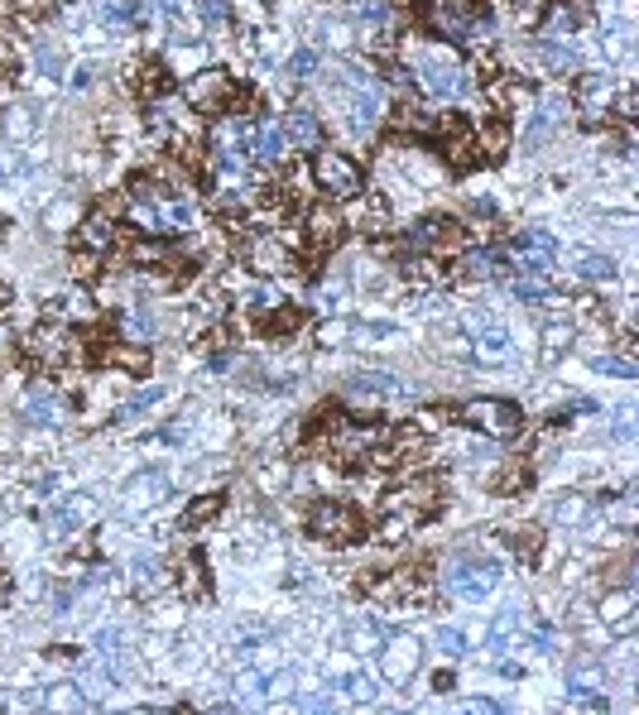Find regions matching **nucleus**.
Segmentation results:
<instances>
[{"label": "nucleus", "instance_id": "obj_16", "mask_svg": "<svg viewBox=\"0 0 639 715\" xmlns=\"http://www.w3.org/2000/svg\"><path fill=\"white\" fill-rule=\"evenodd\" d=\"M351 77V130L356 135H370L380 125V87L361 77V72H346Z\"/></svg>", "mask_w": 639, "mask_h": 715}, {"label": "nucleus", "instance_id": "obj_40", "mask_svg": "<svg viewBox=\"0 0 639 715\" xmlns=\"http://www.w3.org/2000/svg\"><path fill=\"white\" fill-rule=\"evenodd\" d=\"M5 135H10V140L34 135V106H10V111H5Z\"/></svg>", "mask_w": 639, "mask_h": 715}, {"label": "nucleus", "instance_id": "obj_24", "mask_svg": "<svg viewBox=\"0 0 639 715\" xmlns=\"http://www.w3.org/2000/svg\"><path fill=\"white\" fill-rule=\"evenodd\" d=\"M577 29H582V10H577L572 0H553L539 24V39L548 44V39H558V34H577Z\"/></svg>", "mask_w": 639, "mask_h": 715}, {"label": "nucleus", "instance_id": "obj_57", "mask_svg": "<svg viewBox=\"0 0 639 715\" xmlns=\"http://www.w3.org/2000/svg\"><path fill=\"white\" fill-rule=\"evenodd\" d=\"M615 437H620V442H630V437H635V413H620V423H615Z\"/></svg>", "mask_w": 639, "mask_h": 715}, {"label": "nucleus", "instance_id": "obj_7", "mask_svg": "<svg viewBox=\"0 0 639 715\" xmlns=\"http://www.w3.org/2000/svg\"><path fill=\"white\" fill-rule=\"evenodd\" d=\"M313 178L322 183V192H332V197H361V168L346 159L342 149H322L313 154Z\"/></svg>", "mask_w": 639, "mask_h": 715}, {"label": "nucleus", "instance_id": "obj_33", "mask_svg": "<svg viewBox=\"0 0 639 715\" xmlns=\"http://www.w3.org/2000/svg\"><path fill=\"white\" fill-rule=\"evenodd\" d=\"M164 399H169V394H164L159 384H149V389H140V394H135V399H130V404H125L121 413H116V423H121V428H130V423H140V418H145L149 408H154V404H164Z\"/></svg>", "mask_w": 639, "mask_h": 715}, {"label": "nucleus", "instance_id": "obj_54", "mask_svg": "<svg viewBox=\"0 0 639 715\" xmlns=\"http://www.w3.org/2000/svg\"><path fill=\"white\" fill-rule=\"evenodd\" d=\"M515 552L519 557H534V552H539V533H534V528H529V533H515Z\"/></svg>", "mask_w": 639, "mask_h": 715}, {"label": "nucleus", "instance_id": "obj_45", "mask_svg": "<svg viewBox=\"0 0 639 715\" xmlns=\"http://www.w3.org/2000/svg\"><path fill=\"white\" fill-rule=\"evenodd\" d=\"M351 336H356V322H327V327L318 332V341L322 346H342V341H351Z\"/></svg>", "mask_w": 639, "mask_h": 715}, {"label": "nucleus", "instance_id": "obj_34", "mask_svg": "<svg viewBox=\"0 0 639 715\" xmlns=\"http://www.w3.org/2000/svg\"><path fill=\"white\" fill-rule=\"evenodd\" d=\"M217 514H222V495H197V500L183 509V519H178V524L193 533V528H202L207 519H217Z\"/></svg>", "mask_w": 639, "mask_h": 715}, {"label": "nucleus", "instance_id": "obj_52", "mask_svg": "<svg viewBox=\"0 0 639 715\" xmlns=\"http://www.w3.org/2000/svg\"><path fill=\"white\" fill-rule=\"evenodd\" d=\"M188 596H202V557H188V581H183Z\"/></svg>", "mask_w": 639, "mask_h": 715}, {"label": "nucleus", "instance_id": "obj_32", "mask_svg": "<svg viewBox=\"0 0 639 715\" xmlns=\"http://www.w3.org/2000/svg\"><path fill=\"white\" fill-rule=\"evenodd\" d=\"M510 293L524 298V303H543V298H553V284H548V274H539V269H524V274L510 279Z\"/></svg>", "mask_w": 639, "mask_h": 715}, {"label": "nucleus", "instance_id": "obj_47", "mask_svg": "<svg viewBox=\"0 0 639 715\" xmlns=\"http://www.w3.org/2000/svg\"><path fill=\"white\" fill-rule=\"evenodd\" d=\"M380 644H385V634L375 624H356L351 629V648H380Z\"/></svg>", "mask_w": 639, "mask_h": 715}, {"label": "nucleus", "instance_id": "obj_29", "mask_svg": "<svg viewBox=\"0 0 639 715\" xmlns=\"http://www.w3.org/2000/svg\"><path fill=\"white\" fill-rule=\"evenodd\" d=\"M577 101H582V111H587V116L606 111V106H611V77H601V72H587V77L577 82Z\"/></svg>", "mask_w": 639, "mask_h": 715}, {"label": "nucleus", "instance_id": "obj_46", "mask_svg": "<svg viewBox=\"0 0 639 715\" xmlns=\"http://www.w3.org/2000/svg\"><path fill=\"white\" fill-rule=\"evenodd\" d=\"M197 10H202V20H207V24H226V20H231V0H197Z\"/></svg>", "mask_w": 639, "mask_h": 715}, {"label": "nucleus", "instance_id": "obj_37", "mask_svg": "<svg viewBox=\"0 0 639 715\" xmlns=\"http://www.w3.org/2000/svg\"><path fill=\"white\" fill-rule=\"evenodd\" d=\"M58 312L68 317V322H92V298H87V288H68V298L58 303Z\"/></svg>", "mask_w": 639, "mask_h": 715}, {"label": "nucleus", "instance_id": "obj_51", "mask_svg": "<svg viewBox=\"0 0 639 715\" xmlns=\"http://www.w3.org/2000/svg\"><path fill=\"white\" fill-rule=\"evenodd\" d=\"M111 360H121L125 370H135V375H140V370L149 365V351H140V346H135V351H111Z\"/></svg>", "mask_w": 639, "mask_h": 715}, {"label": "nucleus", "instance_id": "obj_14", "mask_svg": "<svg viewBox=\"0 0 639 715\" xmlns=\"http://www.w3.org/2000/svg\"><path fill=\"white\" fill-rule=\"evenodd\" d=\"M423 663V653H418L414 639H385L380 644V677L390 682V687H409V677L418 672Z\"/></svg>", "mask_w": 639, "mask_h": 715}, {"label": "nucleus", "instance_id": "obj_25", "mask_svg": "<svg viewBox=\"0 0 639 715\" xmlns=\"http://www.w3.org/2000/svg\"><path fill=\"white\" fill-rule=\"evenodd\" d=\"M457 269H462L467 279H476V284H481V279H505V269H510V260H505L500 250H467Z\"/></svg>", "mask_w": 639, "mask_h": 715}, {"label": "nucleus", "instance_id": "obj_11", "mask_svg": "<svg viewBox=\"0 0 639 715\" xmlns=\"http://www.w3.org/2000/svg\"><path fill=\"white\" fill-rule=\"evenodd\" d=\"M92 519H97V500L92 495H63V500H53L49 519H44V533H49L53 543H63V538L82 533Z\"/></svg>", "mask_w": 639, "mask_h": 715}, {"label": "nucleus", "instance_id": "obj_27", "mask_svg": "<svg viewBox=\"0 0 639 715\" xmlns=\"http://www.w3.org/2000/svg\"><path fill=\"white\" fill-rule=\"evenodd\" d=\"M635 591L630 586H620V591H611V596L601 600V620H611L615 624V634H630L635 629Z\"/></svg>", "mask_w": 639, "mask_h": 715}, {"label": "nucleus", "instance_id": "obj_19", "mask_svg": "<svg viewBox=\"0 0 639 715\" xmlns=\"http://www.w3.org/2000/svg\"><path fill=\"white\" fill-rule=\"evenodd\" d=\"M563 116H567V96H558V92H548V96H539V111H534V120H529V130H524V144H534L539 149L558 125H563Z\"/></svg>", "mask_w": 639, "mask_h": 715}, {"label": "nucleus", "instance_id": "obj_43", "mask_svg": "<svg viewBox=\"0 0 639 715\" xmlns=\"http://www.w3.org/2000/svg\"><path fill=\"white\" fill-rule=\"evenodd\" d=\"M318 48H298L294 58H289V77H294V82H308V77H313V72H318Z\"/></svg>", "mask_w": 639, "mask_h": 715}, {"label": "nucleus", "instance_id": "obj_3", "mask_svg": "<svg viewBox=\"0 0 639 715\" xmlns=\"http://www.w3.org/2000/svg\"><path fill=\"white\" fill-rule=\"evenodd\" d=\"M438 500H443V485L433 476L423 480H409V485H394L390 495H385V514H380V528L399 538V533H409L418 528L428 514H438Z\"/></svg>", "mask_w": 639, "mask_h": 715}, {"label": "nucleus", "instance_id": "obj_31", "mask_svg": "<svg viewBox=\"0 0 639 715\" xmlns=\"http://www.w3.org/2000/svg\"><path fill=\"white\" fill-rule=\"evenodd\" d=\"M140 20H145L140 0H101V24L106 29H135Z\"/></svg>", "mask_w": 639, "mask_h": 715}, {"label": "nucleus", "instance_id": "obj_13", "mask_svg": "<svg viewBox=\"0 0 639 715\" xmlns=\"http://www.w3.org/2000/svg\"><path fill=\"white\" fill-rule=\"evenodd\" d=\"M241 144H246L250 164H279V159L289 154V140H284V125H279V120H255V125H246Z\"/></svg>", "mask_w": 639, "mask_h": 715}, {"label": "nucleus", "instance_id": "obj_28", "mask_svg": "<svg viewBox=\"0 0 639 715\" xmlns=\"http://www.w3.org/2000/svg\"><path fill=\"white\" fill-rule=\"evenodd\" d=\"M337 240H342V216L332 212V207H318V212H308V245L327 250V245H337Z\"/></svg>", "mask_w": 639, "mask_h": 715}, {"label": "nucleus", "instance_id": "obj_23", "mask_svg": "<svg viewBox=\"0 0 639 715\" xmlns=\"http://www.w3.org/2000/svg\"><path fill=\"white\" fill-rule=\"evenodd\" d=\"M77 245H82L87 255L116 250V221H111V216H87V221L77 226Z\"/></svg>", "mask_w": 639, "mask_h": 715}, {"label": "nucleus", "instance_id": "obj_21", "mask_svg": "<svg viewBox=\"0 0 639 715\" xmlns=\"http://www.w3.org/2000/svg\"><path fill=\"white\" fill-rule=\"evenodd\" d=\"M471 332H476V360H486V365H505L510 360V332L500 322L471 317Z\"/></svg>", "mask_w": 639, "mask_h": 715}, {"label": "nucleus", "instance_id": "obj_56", "mask_svg": "<svg viewBox=\"0 0 639 715\" xmlns=\"http://www.w3.org/2000/svg\"><path fill=\"white\" fill-rule=\"evenodd\" d=\"M265 687H270V677H241V696H246V701L250 696H260Z\"/></svg>", "mask_w": 639, "mask_h": 715}, {"label": "nucleus", "instance_id": "obj_30", "mask_svg": "<svg viewBox=\"0 0 639 715\" xmlns=\"http://www.w3.org/2000/svg\"><path fill=\"white\" fill-rule=\"evenodd\" d=\"M164 581H169V576H164V562H159V557H135V562H130V586H135L140 596H154Z\"/></svg>", "mask_w": 639, "mask_h": 715}, {"label": "nucleus", "instance_id": "obj_22", "mask_svg": "<svg viewBox=\"0 0 639 715\" xmlns=\"http://www.w3.org/2000/svg\"><path fill=\"white\" fill-rule=\"evenodd\" d=\"M284 125V140L294 144V149H318L322 144V120L308 111V106H294L289 116L279 120Z\"/></svg>", "mask_w": 639, "mask_h": 715}, {"label": "nucleus", "instance_id": "obj_55", "mask_svg": "<svg viewBox=\"0 0 639 715\" xmlns=\"http://www.w3.org/2000/svg\"><path fill=\"white\" fill-rule=\"evenodd\" d=\"M10 360H15V332L0 322V365H10Z\"/></svg>", "mask_w": 639, "mask_h": 715}, {"label": "nucleus", "instance_id": "obj_50", "mask_svg": "<svg viewBox=\"0 0 639 715\" xmlns=\"http://www.w3.org/2000/svg\"><path fill=\"white\" fill-rule=\"evenodd\" d=\"M611 519L615 524H625V528L635 524V495H620V500L611 504Z\"/></svg>", "mask_w": 639, "mask_h": 715}, {"label": "nucleus", "instance_id": "obj_2", "mask_svg": "<svg viewBox=\"0 0 639 715\" xmlns=\"http://www.w3.org/2000/svg\"><path fill=\"white\" fill-rule=\"evenodd\" d=\"M423 24L452 44H481L491 39V10L486 0H423Z\"/></svg>", "mask_w": 639, "mask_h": 715}, {"label": "nucleus", "instance_id": "obj_53", "mask_svg": "<svg viewBox=\"0 0 639 715\" xmlns=\"http://www.w3.org/2000/svg\"><path fill=\"white\" fill-rule=\"evenodd\" d=\"M543 341H548V360H553L567 341H572V332H567V327H548V336H543Z\"/></svg>", "mask_w": 639, "mask_h": 715}, {"label": "nucleus", "instance_id": "obj_5", "mask_svg": "<svg viewBox=\"0 0 639 715\" xmlns=\"http://www.w3.org/2000/svg\"><path fill=\"white\" fill-rule=\"evenodd\" d=\"M443 581L457 600H486L495 591V581H500V567L486 562V557H452L443 567Z\"/></svg>", "mask_w": 639, "mask_h": 715}, {"label": "nucleus", "instance_id": "obj_39", "mask_svg": "<svg viewBox=\"0 0 639 715\" xmlns=\"http://www.w3.org/2000/svg\"><path fill=\"white\" fill-rule=\"evenodd\" d=\"M577 274H582V279H611L615 260L611 255H596V250H582V255H577Z\"/></svg>", "mask_w": 639, "mask_h": 715}, {"label": "nucleus", "instance_id": "obj_59", "mask_svg": "<svg viewBox=\"0 0 639 715\" xmlns=\"http://www.w3.org/2000/svg\"><path fill=\"white\" fill-rule=\"evenodd\" d=\"M0 586H5V576H0Z\"/></svg>", "mask_w": 639, "mask_h": 715}, {"label": "nucleus", "instance_id": "obj_4", "mask_svg": "<svg viewBox=\"0 0 639 715\" xmlns=\"http://www.w3.org/2000/svg\"><path fill=\"white\" fill-rule=\"evenodd\" d=\"M308 533L318 538V543H356L361 538V514L351 509L346 500H318L313 504V514H308Z\"/></svg>", "mask_w": 639, "mask_h": 715}, {"label": "nucleus", "instance_id": "obj_8", "mask_svg": "<svg viewBox=\"0 0 639 715\" xmlns=\"http://www.w3.org/2000/svg\"><path fill=\"white\" fill-rule=\"evenodd\" d=\"M418 87L428 96H438V101H457V96L467 92V72H462V63H452L447 53H423L418 58Z\"/></svg>", "mask_w": 639, "mask_h": 715}, {"label": "nucleus", "instance_id": "obj_20", "mask_svg": "<svg viewBox=\"0 0 639 715\" xmlns=\"http://www.w3.org/2000/svg\"><path fill=\"white\" fill-rule=\"evenodd\" d=\"M438 130H443V144H447V159H452V164H457V168H471V164H476V130H471L467 120H462V116H447Z\"/></svg>", "mask_w": 639, "mask_h": 715}, {"label": "nucleus", "instance_id": "obj_17", "mask_svg": "<svg viewBox=\"0 0 639 715\" xmlns=\"http://www.w3.org/2000/svg\"><path fill=\"white\" fill-rule=\"evenodd\" d=\"M20 413H25L29 423H39V428H58V423L68 418V399H63L53 384H34L25 399H20Z\"/></svg>", "mask_w": 639, "mask_h": 715}, {"label": "nucleus", "instance_id": "obj_58", "mask_svg": "<svg viewBox=\"0 0 639 715\" xmlns=\"http://www.w3.org/2000/svg\"><path fill=\"white\" fill-rule=\"evenodd\" d=\"M5 303H10V288L0 284V308H5Z\"/></svg>", "mask_w": 639, "mask_h": 715}, {"label": "nucleus", "instance_id": "obj_9", "mask_svg": "<svg viewBox=\"0 0 639 715\" xmlns=\"http://www.w3.org/2000/svg\"><path fill=\"white\" fill-rule=\"evenodd\" d=\"M188 106L202 111V116H226V111L236 106V82H231L222 68L197 72L193 82H188Z\"/></svg>", "mask_w": 639, "mask_h": 715}, {"label": "nucleus", "instance_id": "obj_44", "mask_svg": "<svg viewBox=\"0 0 639 715\" xmlns=\"http://www.w3.org/2000/svg\"><path fill=\"white\" fill-rule=\"evenodd\" d=\"M591 365H596L601 375H620V380H635L639 375V365L625 356H591Z\"/></svg>", "mask_w": 639, "mask_h": 715}, {"label": "nucleus", "instance_id": "obj_15", "mask_svg": "<svg viewBox=\"0 0 639 715\" xmlns=\"http://www.w3.org/2000/svg\"><path fill=\"white\" fill-rule=\"evenodd\" d=\"M159 500H169V476L164 471H140L135 480H125L121 490V514H145Z\"/></svg>", "mask_w": 639, "mask_h": 715}, {"label": "nucleus", "instance_id": "obj_35", "mask_svg": "<svg viewBox=\"0 0 639 715\" xmlns=\"http://www.w3.org/2000/svg\"><path fill=\"white\" fill-rule=\"evenodd\" d=\"M135 92L140 96H164L169 92V72L159 68V63H140V68H135Z\"/></svg>", "mask_w": 639, "mask_h": 715}, {"label": "nucleus", "instance_id": "obj_42", "mask_svg": "<svg viewBox=\"0 0 639 715\" xmlns=\"http://www.w3.org/2000/svg\"><path fill=\"white\" fill-rule=\"evenodd\" d=\"M553 519H558V524H582V519H587V500H582V495H563V500L553 504Z\"/></svg>", "mask_w": 639, "mask_h": 715}, {"label": "nucleus", "instance_id": "obj_6", "mask_svg": "<svg viewBox=\"0 0 639 715\" xmlns=\"http://www.w3.org/2000/svg\"><path fill=\"white\" fill-rule=\"evenodd\" d=\"M457 418H462L467 428L486 432V437H500V442L524 428V413H519L510 399H471V404L457 408Z\"/></svg>", "mask_w": 639, "mask_h": 715}, {"label": "nucleus", "instance_id": "obj_1", "mask_svg": "<svg viewBox=\"0 0 639 715\" xmlns=\"http://www.w3.org/2000/svg\"><path fill=\"white\" fill-rule=\"evenodd\" d=\"M130 226L149 240L173 236V231L188 226V197L173 192L169 183L145 178V183H135V197H130Z\"/></svg>", "mask_w": 639, "mask_h": 715}, {"label": "nucleus", "instance_id": "obj_12", "mask_svg": "<svg viewBox=\"0 0 639 715\" xmlns=\"http://www.w3.org/2000/svg\"><path fill=\"white\" fill-rule=\"evenodd\" d=\"M241 260H246L255 274H289V269H294V250H289V240L270 236V231H255V236H246V245H241Z\"/></svg>", "mask_w": 639, "mask_h": 715}, {"label": "nucleus", "instance_id": "obj_41", "mask_svg": "<svg viewBox=\"0 0 639 715\" xmlns=\"http://www.w3.org/2000/svg\"><path fill=\"white\" fill-rule=\"evenodd\" d=\"M539 48H543V63H548V68H553V72H567V68H577V53H572V48H567V44H553V39L543 44V39H539Z\"/></svg>", "mask_w": 639, "mask_h": 715}, {"label": "nucleus", "instance_id": "obj_36", "mask_svg": "<svg viewBox=\"0 0 639 715\" xmlns=\"http://www.w3.org/2000/svg\"><path fill=\"white\" fill-rule=\"evenodd\" d=\"M505 144H510L505 120H491V130H476V154H486V159H500V154H505Z\"/></svg>", "mask_w": 639, "mask_h": 715}, {"label": "nucleus", "instance_id": "obj_26", "mask_svg": "<svg viewBox=\"0 0 639 715\" xmlns=\"http://www.w3.org/2000/svg\"><path fill=\"white\" fill-rule=\"evenodd\" d=\"M601 687H606L601 672H582V668L567 672V701H577V706H606Z\"/></svg>", "mask_w": 639, "mask_h": 715}, {"label": "nucleus", "instance_id": "obj_10", "mask_svg": "<svg viewBox=\"0 0 639 715\" xmlns=\"http://www.w3.org/2000/svg\"><path fill=\"white\" fill-rule=\"evenodd\" d=\"M462 250V226L447 216H423L418 226H409V255H452Z\"/></svg>", "mask_w": 639, "mask_h": 715}, {"label": "nucleus", "instance_id": "obj_48", "mask_svg": "<svg viewBox=\"0 0 639 715\" xmlns=\"http://www.w3.org/2000/svg\"><path fill=\"white\" fill-rule=\"evenodd\" d=\"M438 648H443L447 658H457V653L467 648V639H462V629H438Z\"/></svg>", "mask_w": 639, "mask_h": 715}, {"label": "nucleus", "instance_id": "obj_38", "mask_svg": "<svg viewBox=\"0 0 639 715\" xmlns=\"http://www.w3.org/2000/svg\"><path fill=\"white\" fill-rule=\"evenodd\" d=\"M121 332L130 336V341H149V336H154V317H149L145 308H125L121 312Z\"/></svg>", "mask_w": 639, "mask_h": 715}, {"label": "nucleus", "instance_id": "obj_49", "mask_svg": "<svg viewBox=\"0 0 639 715\" xmlns=\"http://www.w3.org/2000/svg\"><path fill=\"white\" fill-rule=\"evenodd\" d=\"M342 687H346V696H351V701H370V696H375L370 677H361V672H356V677H346Z\"/></svg>", "mask_w": 639, "mask_h": 715}, {"label": "nucleus", "instance_id": "obj_18", "mask_svg": "<svg viewBox=\"0 0 639 715\" xmlns=\"http://www.w3.org/2000/svg\"><path fill=\"white\" fill-rule=\"evenodd\" d=\"M515 255H519V269H539V274H548V264L558 260V240L548 236V231H519Z\"/></svg>", "mask_w": 639, "mask_h": 715}]
</instances>
